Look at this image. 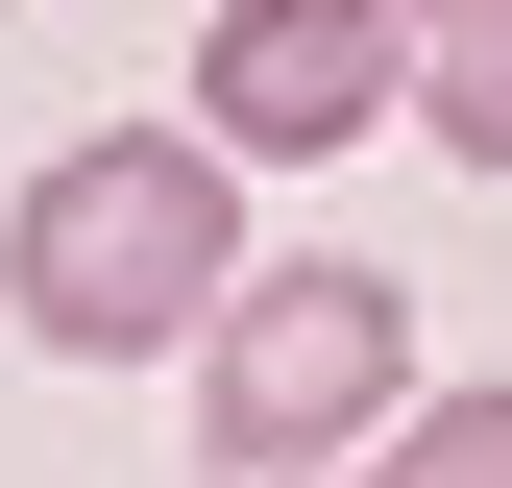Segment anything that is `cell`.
Returning <instances> with one entry per match:
<instances>
[{"label":"cell","mask_w":512,"mask_h":488,"mask_svg":"<svg viewBox=\"0 0 512 488\" xmlns=\"http://www.w3.org/2000/svg\"><path fill=\"white\" fill-rule=\"evenodd\" d=\"M220 293H244V147L220 122H98V147H49L25 220H0V318L49 366L220 342Z\"/></svg>","instance_id":"obj_1"},{"label":"cell","mask_w":512,"mask_h":488,"mask_svg":"<svg viewBox=\"0 0 512 488\" xmlns=\"http://www.w3.org/2000/svg\"><path fill=\"white\" fill-rule=\"evenodd\" d=\"M391 415H415V293H391V269L293 244V269L220 293V342H196V440H220V488H317V464L391 440Z\"/></svg>","instance_id":"obj_2"},{"label":"cell","mask_w":512,"mask_h":488,"mask_svg":"<svg viewBox=\"0 0 512 488\" xmlns=\"http://www.w3.org/2000/svg\"><path fill=\"white\" fill-rule=\"evenodd\" d=\"M196 122L244 171H317L366 122H415V0H220L196 25Z\"/></svg>","instance_id":"obj_3"},{"label":"cell","mask_w":512,"mask_h":488,"mask_svg":"<svg viewBox=\"0 0 512 488\" xmlns=\"http://www.w3.org/2000/svg\"><path fill=\"white\" fill-rule=\"evenodd\" d=\"M415 122L464 171H512V0H415Z\"/></svg>","instance_id":"obj_4"},{"label":"cell","mask_w":512,"mask_h":488,"mask_svg":"<svg viewBox=\"0 0 512 488\" xmlns=\"http://www.w3.org/2000/svg\"><path fill=\"white\" fill-rule=\"evenodd\" d=\"M366 488H512V391H415L366 440Z\"/></svg>","instance_id":"obj_5"}]
</instances>
